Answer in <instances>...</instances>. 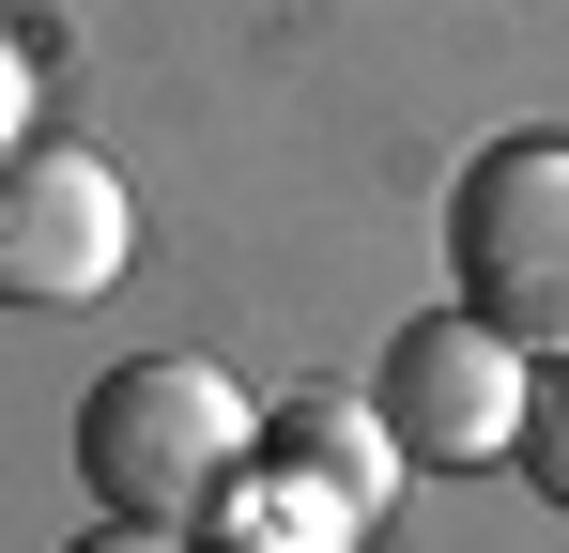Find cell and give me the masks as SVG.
I'll use <instances>...</instances> for the list:
<instances>
[{"mask_svg":"<svg viewBox=\"0 0 569 553\" xmlns=\"http://www.w3.org/2000/svg\"><path fill=\"white\" fill-rule=\"evenodd\" d=\"M247 461H262V400L216 354H123L78 400V476L123 523H216L247 492Z\"/></svg>","mask_w":569,"mask_h":553,"instance_id":"1","label":"cell"},{"mask_svg":"<svg viewBox=\"0 0 569 553\" xmlns=\"http://www.w3.org/2000/svg\"><path fill=\"white\" fill-rule=\"evenodd\" d=\"M447 292L492 339L569 354V139H492L447 184Z\"/></svg>","mask_w":569,"mask_h":553,"instance_id":"2","label":"cell"},{"mask_svg":"<svg viewBox=\"0 0 569 553\" xmlns=\"http://www.w3.org/2000/svg\"><path fill=\"white\" fill-rule=\"evenodd\" d=\"M523 384H539V354L523 339H492L462 292L431 308V323H400L370 369V415L400 431V461H508L523 446Z\"/></svg>","mask_w":569,"mask_h":553,"instance_id":"3","label":"cell"},{"mask_svg":"<svg viewBox=\"0 0 569 553\" xmlns=\"http://www.w3.org/2000/svg\"><path fill=\"white\" fill-rule=\"evenodd\" d=\"M123 247H139V200L108 154H62V139L0 154V308H93Z\"/></svg>","mask_w":569,"mask_h":553,"instance_id":"4","label":"cell"},{"mask_svg":"<svg viewBox=\"0 0 569 553\" xmlns=\"http://www.w3.org/2000/svg\"><path fill=\"white\" fill-rule=\"evenodd\" d=\"M262 461H292V476H323V492H339L355 523H370L385 492L416 476V461H400V431H385L370 400H292V415H262Z\"/></svg>","mask_w":569,"mask_h":553,"instance_id":"5","label":"cell"},{"mask_svg":"<svg viewBox=\"0 0 569 553\" xmlns=\"http://www.w3.org/2000/svg\"><path fill=\"white\" fill-rule=\"evenodd\" d=\"M216 523H247V553H355L370 539V523H355L323 476H292V461H247V492H231Z\"/></svg>","mask_w":569,"mask_h":553,"instance_id":"6","label":"cell"},{"mask_svg":"<svg viewBox=\"0 0 569 553\" xmlns=\"http://www.w3.org/2000/svg\"><path fill=\"white\" fill-rule=\"evenodd\" d=\"M508 461L569 507V354H539V384H523V446H508Z\"/></svg>","mask_w":569,"mask_h":553,"instance_id":"7","label":"cell"},{"mask_svg":"<svg viewBox=\"0 0 569 553\" xmlns=\"http://www.w3.org/2000/svg\"><path fill=\"white\" fill-rule=\"evenodd\" d=\"M78 553H200V539H186V523H123V507H108V523H93Z\"/></svg>","mask_w":569,"mask_h":553,"instance_id":"8","label":"cell"},{"mask_svg":"<svg viewBox=\"0 0 569 553\" xmlns=\"http://www.w3.org/2000/svg\"><path fill=\"white\" fill-rule=\"evenodd\" d=\"M16 92H31V78H16V47H0V154H16Z\"/></svg>","mask_w":569,"mask_h":553,"instance_id":"9","label":"cell"}]
</instances>
